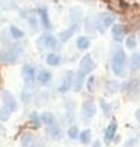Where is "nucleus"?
Segmentation results:
<instances>
[{
	"label": "nucleus",
	"mask_w": 140,
	"mask_h": 147,
	"mask_svg": "<svg viewBox=\"0 0 140 147\" xmlns=\"http://www.w3.org/2000/svg\"><path fill=\"white\" fill-rule=\"evenodd\" d=\"M115 23V14L112 13H100L95 18V28L100 34H104L105 31Z\"/></svg>",
	"instance_id": "obj_1"
},
{
	"label": "nucleus",
	"mask_w": 140,
	"mask_h": 147,
	"mask_svg": "<svg viewBox=\"0 0 140 147\" xmlns=\"http://www.w3.org/2000/svg\"><path fill=\"white\" fill-rule=\"evenodd\" d=\"M125 63H126V55H125V52L122 49H116V52L112 56V62H111L112 70H114V73L116 76H122L123 74Z\"/></svg>",
	"instance_id": "obj_2"
},
{
	"label": "nucleus",
	"mask_w": 140,
	"mask_h": 147,
	"mask_svg": "<svg viewBox=\"0 0 140 147\" xmlns=\"http://www.w3.org/2000/svg\"><path fill=\"white\" fill-rule=\"evenodd\" d=\"M20 53H21V46L14 45L10 49H7V51L0 53V60L4 62V63H14L18 59Z\"/></svg>",
	"instance_id": "obj_3"
},
{
	"label": "nucleus",
	"mask_w": 140,
	"mask_h": 147,
	"mask_svg": "<svg viewBox=\"0 0 140 147\" xmlns=\"http://www.w3.org/2000/svg\"><path fill=\"white\" fill-rule=\"evenodd\" d=\"M1 98H3V107H6L10 112H14L17 109V101H15L14 95H13L10 91H7V90L3 91L1 92Z\"/></svg>",
	"instance_id": "obj_4"
},
{
	"label": "nucleus",
	"mask_w": 140,
	"mask_h": 147,
	"mask_svg": "<svg viewBox=\"0 0 140 147\" xmlns=\"http://www.w3.org/2000/svg\"><path fill=\"white\" fill-rule=\"evenodd\" d=\"M81 112H83V115H84V118H87V119L93 118L94 115L97 113L95 102H94L93 100H85L81 105Z\"/></svg>",
	"instance_id": "obj_5"
},
{
	"label": "nucleus",
	"mask_w": 140,
	"mask_h": 147,
	"mask_svg": "<svg viewBox=\"0 0 140 147\" xmlns=\"http://www.w3.org/2000/svg\"><path fill=\"white\" fill-rule=\"evenodd\" d=\"M39 45H42L44 48H49V49H55L58 46V39L50 34H44L39 38Z\"/></svg>",
	"instance_id": "obj_6"
},
{
	"label": "nucleus",
	"mask_w": 140,
	"mask_h": 147,
	"mask_svg": "<svg viewBox=\"0 0 140 147\" xmlns=\"http://www.w3.org/2000/svg\"><path fill=\"white\" fill-rule=\"evenodd\" d=\"M73 79H74V74H73V71H67L66 74H65V77H63V81H62V84L59 86V92H67L70 91V88L73 87Z\"/></svg>",
	"instance_id": "obj_7"
},
{
	"label": "nucleus",
	"mask_w": 140,
	"mask_h": 147,
	"mask_svg": "<svg viewBox=\"0 0 140 147\" xmlns=\"http://www.w3.org/2000/svg\"><path fill=\"white\" fill-rule=\"evenodd\" d=\"M116 129H118V122L116 119H114V121H111V123L106 126V129H105V133H104V140L106 143H109L115 135H116Z\"/></svg>",
	"instance_id": "obj_8"
},
{
	"label": "nucleus",
	"mask_w": 140,
	"mask_h": 147,
	"mask_svg": "<svg viewBox=\"0 0 140 147\" xmlns=\"http://www.w3.org/2000/svg\"><path fill=\"white\" fill-rule=\"evenodd\" d=\"M23 77L25 80V83L28 84V86H31V84H34L35 81V69L32 66H30V65H25L23 67Z\"/></svg>",
	"instance_id": "obj_9"
},
{
	"label": "nucleus",
	"mask_w": 140,
	"mask_h": 147,
	"mask_svg": "<svg viewBox=\"0 0 140 147\" xmlns=\"http://www.w3.org/2000/svg\"><path fill=\"white\" fill-rule=\"evenodd\" d=\"M125 34H126V30L122 24H112V36L116 42H120L123 41L125 38Z\"/></svg>",
	"instance_id": "obj_10"
},
{
	"label": "nucleus",
	"mask_w": 140,
	"mask_h": 147,
	"mask_svg": "<svg viewBox=\"0 0 140 147\" xmlns=\"http://www.w3.org/2000/svg\"><path fill=\"white\" fill-rule=\"evenodd\" d=\"M94 60L93 57H91V55H85V56L81 59V62H80V70H83V71H85L87 74L91 71L94 69Z\"/></svg>",
	"instance_id": "obj_11"
},
{
	"label": "nucleus",
	"mask_w": 140,
	"mask_h": 147,
	"mask_svg": "<svg viewBox=\"0 0 140 147\" xmlns=\"http://www.w3.org/2000/svg\"><path fill=\"white\" fill-rule=\"evenodd\" d=\"M38 13H39V17H41V21H42L44 28L50 30V28H52V24H50V20H49V14H48V10L45 9V7H39V9H38Z\"/></svg>",
	"instance_id": "obj_12"
},
{
	"label": "nucleus",
	"mask_w": 140,
	"mask_h": 147,
	"mask_svg": "<svg viewBox=\"0 0 140 147\" xmlns=\"http://www.w3.org/2000/svg\"><path fill=\"white\" fill-rule=\"evenodd\" d=\"M52 79V74H50V71H48V70H41L38 74H36V80H38V83L39 84H46L49 83Z\"/></svg>",
	"instance_id": "obj_13"
},
{
	"label": "nucleus",
	"mask_w": 140,
	"mask_h": 147,
	"mask_svg": "<svg viewBox=\"0 0 140 147\" xmlns=\"http://www.w3.org/2000/svg\"><path fill=\"white\" fill-rule=\"evenodd\" d=\"M21 144L23 147H36V142H35V137L30 133H25L21 137Z\"/></svg>",
	"instance_id": "obj_14"
},
{
	"label": "nucleus",
	"mask_w": 140,
	"mask_h": 147,
	"mask_svg": "<svg viewBox=\"0 0 140 147\" xmlns=\"http://www.w3.org/2000/svg\"><path fill=\"white\" fill-rule=\"evenodd\" d=\"M130 70H132V71L140 70V52L133 53L132 57H130Z\"/></svg>",
	"instance_id": "obj_15"
},
{
	"label": "nucleus",
	"mask_w": 140,
	"mask_h": 147,
	"mask_svg": "<svg viewBox=\"0 0 140 147\" xmlns=\"http://www.w3.org/2000/svg\"><path fill=\"white\" fill-rule=\"evenodd\" d=\"M48 133L52 136L53 139H56V140H58V139L62 137V129L59 127L58 125H55V123L49 125V126H48Z\"/></svg>",
	"instance_id": "obj_16"
},
{
	"label": "nucleus",
	"mask_w": 140,
	"mask_h": 147,
	"mask_svg": "<svg viewBox=\"0 0 140 147\" xmlns=\"http://www.w3.org/2000/svg\"><path fill=\"white\" fill-rule=\"evenodd\" d=\"M76 46L80 51H85V49L90 48V39L87 36H79L77 41H76Z\"/></svg>",
	"instance_id": "obj_17"
},
{
	"label": "nucleus",
	"mask_w": 140,
	"mask_h": 147,
	"mask_svg": "<svg viewBox=\"0 0 140 147\" xmlns=\"http://www.w3.org/2000/svg\"><path fill=\"white\" fill-rule=\"evenodd\" d=\"M39 119H41V122H42V123H45L46 126L55 123V116H53V115H52L50 112L41 113V115H39Z\"/></svg>",
	"instance_id": "obj_18"
},
{
	"label": "nucleus",
	"mask_w": 140,
	"mask_h": 147,
	"mask_svg": "<svg viewBox=\"0 0 140 147\" xmlns=\"http://www.w3.org/2000/svg\"><path fill=\"white\" fill-rule=\"evenodd\" d=\"M60 56H59L58 53H48L46 55V63L49 66H58L59 63H60Z\"/></svg>",
	"instance_id": "obj_19"
},
{
	"label": "nucleus",
	"mask_w": 140,
	"mask_h": 147,
	"mask_svg": "<svg viewBox=\"0 0 140 147\" xmlns=\"http://www.w3.org/2000/svg\"><path fill=\"white\" fill-rule=\"evenodd\" d=\"M74 31H76V28L74 27H70L67 30H65V31H62L59 36H60V41H63V42H66V41H69L70 38H71V35L74 34Z\"/></svg>",
	"instance_id": "obj_20"
},
{
	"label": "nucleus",
	"mask_w": 140,
	"mask_h": 147,
	"mask_svg": "<svg viewBox=\"0 0 140 147\" xmlns=\"http://www.w3.org/2000/svg\"><path fill=\"white\" fill-rule=\"evenodd\" d=\"M79 139H80V142L84 143V144H87V143H90V140H91V130L90 129H85V130H81L79 136H77Z\"/></svg>",
	"instance_id": "obj_21"
},
{
	"label": "nucleus",
	"mask_w": 140,
	"mask_h": 147,
	"mask_svg": "<svg viewBox=\"0 0 140 147\" xmlns=\"http://www.w3.org/2000/svg\"><path fill=\"white\" fill-rule=\"evenodd\" d=\"M10 34H11V36L14 38V39H20V38H23L24 36V31H21L20 28H17V27L11 25V27H10Z\"/></svg>",
	"instance_id": "obj_22"
},
{
	"label": "nucleus",
	"mask_w": 140,
	"mask_h": 147,
	"mask_svg": "<svg viewBox=\"0 0 140 147\" xmlns=\"http://www.w3.org/2000/svg\"><path fill=\"white\" fill-rule=\"evenodd\" d=\"M136 45H137L136 36H135V35H129L128 38H126V48H128V49H135Z\"/></svg>",
	"instance_id": "obj_23"
},
{
	"label": "nucleus",
	"mask_w": 140,
	"mask_h": 147,
	"mask_svg": "<svg viewBox=\"0 0 140 147\" xmlns=\"http://www.w3.org/2000/svg\"><path fill=\"white\" fill-rule=\"evenodd\" d=\"M10 115H11V112L6 107H1L0 108V121H7L10 118Z\"/></svg>",
	"instance_id": "obj_24"
},
{
	"label": "nucleus",
	"mask_w": 140,
	"mask_h": 147,
	"mask_svg": "<svg viewBox=\"0 0 140 147\" xmlns=\"http://www.w3.org/2000/svg\"><path fill=\"white\" fill-rule=\"evenodd\" d=\"M118 88H119V83H116V81H108L106 83V90L109 92H115Z\"/></svg>",
	"instance_id": "obj_25"
},
{
	"label": "nucleus",
	"mask_w": 140,
	"mask_h": 147,
	"mask_svg": "<svg viewBox=\"0 0 140 147\" xmlns=\"http://www.w3.org/2000/svg\"><path fill=\"white\" fill-rule=\"evenodd\" d=\"M67 136H69L70 139H77V136H79V129H77L76 126H71L69 130H67Z\"/></svg>",
	"instance_id": "obj_26"
},
{
	"label": "nucleus",
	"mask_w": 140,
	"mask_h": 147,
	"mask_svg": "<svg viewBox=\"0 0 140 147\" xmlns=\"http://www.w3.org/2000/svg\"><path fill=\"white\" fill-rule=\"evenodd\" d=\"M30 121L32 122V123L35 125V126H39V123H41V119H39V115L36 112H32L31 115H30Z\"/></svg>",
	"instance_id": "obj_27"
},
{
	"label": "nucleus",
	"mask_w": 140,
	"mask_h": 147,
	"mask_svg": "<svg viewBox=\"0 0 140 147\" xmlns=\"http://www.w3.org/2000/svg\"><path fill=\"white\" fill-rule=\"evenodd\" d=\"M94 81H95V77H94V76H90L88 80H87V88H88L90 92H91L93 88H94Z\"/></svg>",
	"instance_id": "obj_28"
},
{
	"label": "nucleus",
	"mask_w": 140,
	"mask_h": 147,
	"mask_svg": "<svg viewBox=\"0 0 140 147\" xmlns=\"http://www.w3.org/2000/svg\"><path fill=\"white\" fill-rule=\"evenodd\" d=\"M100 102H101V107H102V111L105 112V115H109V108H108L106 102H105L104 100H100Z\"/></svg>",
	"instance_id": "obj_29"
},
{
	"label": "nucleus",
	"mask_w": 140,
	"mask_h": 147,
	"mask_svg": "<svg viewBox=\"0 0 140 147\" xmlns=\"http://www.w3.org/2000/svg\"><path fill=\"white\" fill-rule=\"evenodd\" d=\"M136 118H137V121L140 122V109L139 111H136Z\"/></svg>",
	"instance_id": "obj_30"
},
{
	"label": "nucleus",
	"mask_w": 140,
	"mask_h": 147,
	"mask_svg": "<svg viewBox=\"0 0 140 147\" xmlns=\"http://www.w3.org/2000/svg\"><path fill=\"white\" fill-rule=\"evenodd\" d=\"M94 147H101V143H100V142H95V143H94Z\"/></svg>",
	"instance_id": "obj_31"
}]
</instances>
